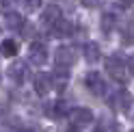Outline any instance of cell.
I'll list each match as a JSON object with an SVG mask.
<instances>
[{"mask_svg": "<svg viewBox=\"0 0 134 132\" xmlns=\"http://www.w3.org/2000/svg\"><path fill=\"white\" fill-rule=\"evenodd\" d=\"M106 72L110 74L117 82H121V85L128 80V67H125V63L121 61V56H108L106 59Z\"/></svg>", "mask_w": 134, "mask_h": 132, "instance_id": "cell-1", "label": "cell"}, {"mask_svg": "<svg viewBox=\"0 0 134 132\" xmlns=\"http://www.w3.org/2000/svg\"><path fill=\"white\" fill-rule=\"evenodd\" d=\"M28 59H30V63H35V65H43L48 61V48H46V43L32 41L30 48H28Z\"/></svg>", "mask_w": 134, "mask_h": 132, "instance_id": "cell-2", "label": "cell"}, {"mask_svg": "<svg viewBox=\"0 0 134 132\" xmlns=\"http://www.w3.org/2000/svg\"><path fill=\"white\" fill-rule=\"evenodd\" d=\"M54 61L56 65H63V67H69V65L76 63V50L71 46H61L54 52Z\"/></svg>", "mask_w": 134, "mask_h": 132, "instance_id": "cell-3", "label": "cell"}, {"mask_svg": "<svg viewBox=\"0 0 134 132\" xmlns=\"http://www.w3.org/2000/svg\"><path fill=\"white\" fill-rule=\"evenodd\" d=\"M85 85H87V89L93 95H104L106 93V85H104V80H102V76H99L97 72H89L87 74Z\"/></svg>", "mask_w": 134, "mask_h": 132, "instance_id": "cell-4", "label": "cell"}, {"mask_svg": "<svg viewBox=\"0 0 134 132\" xmlns=\"http://www.w3.org/2000/svg\"><path fill=\"white\" fill-rule=\"evenodd\" d=\"M110 108H117V111H121V113H130V104H132V95L125 91V89H121L119 93H115L110 97Z\"/></svg>", "mask_w": 134, "mask_h": 132, "instance_id": "cell-5", "label": "cell"}, {"mask_svg": "<svg viewBox=\"0 0 134 132\" xmlns=\"http://www.w3.org/2000/svg\"><path fill=\"white\" fill-rule=\"evenodd\" d=\"M9 76H11L13 82L22 85V82L26 80V76H28V67H26V63H24V61H15V63H11V67H9Z\"/></svg>", "mask_w": 134, "mask_h": 132, "instance_id": "cell-6", "label": "cell"}, {"mask_svg": "<svg viewBox=\"0 0 134 132\" xmlns=\"http://www.w3.org/2000/svg\"><path fill=\"white\" fill-rule=\"evenodd\" d=\"M69 117H71V123L74 126H87V123L93 121V113H91L89 108H74L69 113Z\"/></svg>", "mask_w": 134, "mask_h": 132, "instance_id": "cell-7", "label": "cell"}, {"mask_svg": "<svg viewBox=\"0 0 134 132\" xmlns=\"http://www.w3.org/2000/svg\"><path fill=\"white\" fill-rule=\"evenodd\" d=\"M61 18H63L61 9L52 4V7H46V11L41 13V24H46L48 28H52V26H54V24H56L58 20H61Z\"/></svg>", "mask_w": 134, "mask_h": 132, "instance_id": "cell-8", "label": "cell"}, {"mask_svg": "<svg viewBox=\"0 0 134 132\" xmlns=\"http://www.w3.org/2000/svg\"><path fill=\"white\" fill-rule=\"evenodd\" d=\"M32 82H35V91H37V95H41V97H46V95L50 93V89H52V78L46 76V74H37Z\"/></svg>", "mask_w": 134, "mask_h": 132, "instance_id": "cell-9", "label": "cell"}, {"mask_svg": "<svg viewBox=\"0 0 134 132\" xmlns=\"http://www.w3.org/2000/svg\"><path fill=\"white\" fill-rule=\"evenodd\" d=\"M50 78H52V85L58 89V91H63V89H65V82L69 80V69L63 67V65H56L54 76H50Z\"/></svg>", "mask_w": 134, "mask_h": 132, "instance_id": "cell-10", "label": "cell"}, {"mask_svg": "<svg viewBox=\"0 0 134 132\" xmlns=\"http://www.w3.org/2000/svg\"><path fill=\"white\" fill-rule=\"evenodd\" d=\"M46 113H48V117H52V119H61L63 115H67L69 111H67V104L63 100H56V102H50L48 104Z\"/></svg>", "mask_w": 134, "mask_h": 132, "instance_id": "cell-11", "label": "cell"}, {"mask_svg": "<svg viewBox=\"0 0 134 132\" xmlns=\"http://www.w3.org/2000/svg\"><path fill=\"white\" fill-rule=\"evenodd\" d=\"M50 30H52V35H54V37H69L71 32H74V26H71V24L67 22V20H63V18H61V20H58V22H56Z\"/></svg>", "mask_w": 134, "mask_h": 132, "instance_id": "cell-12", "label": "cell"}, {"mask_svg": "<svg viewBox=\"0 0 134 132\" xmlns=\"http://www.w3.org/2000/svg\"><path fill=\"white\" fill-rule=\"evenodd\" d=\"M85 59L89 61V63H97V59L102 56V52H99V46L97 43H93V41H89V43H85Z\"/></svg>", "mask_w": 134, "mask_h": 132, "instance_id": "cell-13", "label": "cell"}, {"mask_svg": "<svg viewBox=\"0 0 134 132\" xmlns=\"http://www.w3.org/2000/svg\"><path fill=\"white\" fill-rule=\"evenodd\" d=\"M20 50V46H18V41H13V39H4L2 43H0V54L2 56H15Z\"/></svg>", "mask_w": 134, "mask_h": 132, "instance_id": "cell-14", "label": "cell"}, {"mask_svg": "<svg viewBox=\"0 0 134 132\" xmlns=\"http://www.w3.org/2000/svg\"><path fill=\"white\" fill-rule=\"evenodd\" d=\"M121 41H123L125 46H132L134 43V22H128L121 28Z\"/></svg>", "mask_w": 134, "mask_h": 132, "instance_id": "cell-15", "label": "cell"}, {"mask_svg": "<svg viewBox=\"0 0 134 132\" xmlns=\"http://www.w3.org/2000/svg\"><path fill=\"white\" fill-rule=\"evenodd\" d=\"M113 26H115V15L113 13H106L104 18H102V30L108 35V32L113 30Z\"/></svg>", "mask_w": 134, "mask_h": 132, "instance_id": "cell-16", "label": "cell"}, {"mask_svg": "<svg viewBox=\"0 0 134 132\" xmlns=\"http://www.w3.org/2000/svg\"><path fill=\"white\" fill-rule=\"evenodd\" d=\"M22 22H24V20L20 18L18 13H11V11L7 13V24H9V28H20V26H22Z\"/></svg>", "mask_w": 134, "mask_h": 132, "instance_id": "cell-17", "label": "cell"}, {"mask_svg": "<svg viewBox=\"0 0 134 132\" xmlns=\"http://www.w3.org/2000/svg\"><path fill=\"white\" fill-rule=\"evenodd\" d=\"M20 30H22V37H32V35H35V28H32V24H26V22H22Z\"/></svg>", "mask_w": 134, "mask_h": 132, "instance_id": "cell-18", "label": "cell"}, {"mask_svg": "<svg viewBox=\"0 0 134 132\" xmlns=\"http://www.w3.org/2000/svg\"><path fill=\"white\" fill-rule=\"evenodd\" d=\"M20 2L26 7L28 11H35V9H39V4H41V0H20Z\"/></svg>", "mask_w": 134, "mask_h": 132, "instance_id": "cell-19", "label": "cell"}, {"mask_svg": "<svg viewBox=\"0 0 134 132\" xmlns=\"http://www.w3.org/2000/svg\"><path fill=\"white\" fill-rule=\"evenodd\" d=\"M11 9V0H0V13H9Z\"/></svg>", "mask_w": 134, "mask_h": 132, "instance_id": "cell-20", "label": "cell"}, {"mask_svg": "<svg viewBox=\"0 0 134 132\" xmlns=\"http://www.w3.org/2000/svg\"><path fill=\"white\" fill-rule=\"evenodd\" d=\"M99 2H102V0H82V4H85V7H89V9H93V7H97Z\"/></svg>", "mask_w": 134, "mask_h": 132, "instance_id": "cell-21", "label": "cell"}, {"mask_svg": "<svg viewBox=\"0 0 134 132\" xmlns=\"http://www.w3.org/2000/svg\"><path fill=\"white\" fill-rule=\"evenodd\" d=\"M125 67H128V72L132 74V78H134V54L128 59V65H125Z\"/></svg>", "mask_w": 134, "mask_h": 132, "instance_id": "cell-22", "label": "cell"}, {"mask_svg": "<svg viewBox=\"0 0 134 132\" xmlns=\"http://www.w3.org/2000/svg\"><path fill=\"white\" fill-rule=\"evenodd\" d=\"M18 132H37V130H35V128H20Z\"/></svg>", "mask_w": 134, "mask_h": 132, "instance_id": "cell-23", "label": "cell"}, {"mask_svg": "<svg viewBox=\"0 0 134 132\" xmlns=\"http://www.w3.org/2000/svg\"><path fill=\"white\" fill-rule=\"evenodd\" d=\"M67 132H80V130H78V126H69V128H67Z\"/></svg>", "mask_w": 134, "mask_h": 132, "instance_id": "cell-24", "label": "cell"}, {"mask_svg": "<svg viewBox=\"0 0 134 132\" xmlns=\"http://www.w3.org/2000/svg\"><path fill=\"white\" fill-rule=\"evenodd\" d=\"M121 2H123V4H132V0H121Z\"/></svg>", "mask_w": 134, "mask_h": 132, "instance_id": "cell-25", "label": "cell"}, {"mask_svg": "<svg viewBox=\"0 0 134 132\" xmlns=\"http://www.w3.org/2000/svg\"><path fill=\"white\" fill-rule=\"evenodd\" d=\"M132 132H134V130H132Z\"/></svg>", "mask_w": 134, "mask_h": 132, "instance_id": "cell-26", "label": "cell"}]
</instances>
